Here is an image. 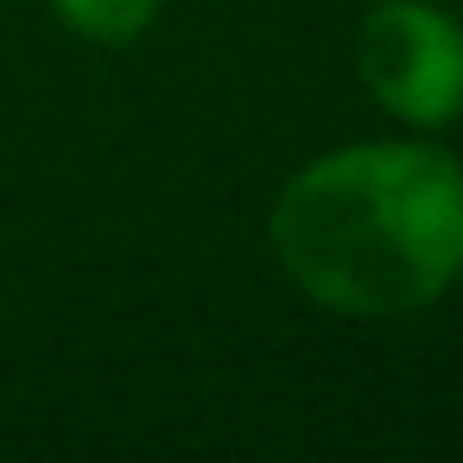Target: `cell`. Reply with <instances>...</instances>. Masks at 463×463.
<instances>
[{"instance_id": "2", "label": "cell", "mask_w": 463, "mask_h": 463, "mask_svg": "<svg viewBox=\"0 0 463 463\" xmlns=\"http://www.w3.org/2000/svg\"><path fill=\"white\" fill-rule=\"evenodd\" d=\"M362 83L381 109L444 128L463 109V33L419 0H387L362 20Z\"/></svg>"}, {"instance_id": "1", "label": "cell", "mask_w": 463, "mask_h": 463, "mask_svg": "<svg viewBox=\"0 0 463 463\" xmlns=\"http://www.w3.org/2000/svg\"><path fill=\"white\" fill-rule=\"evenodd\" d=\"M292 286L343 317L425 311L463 273V165L431 146H349L273 203Z\"/></svg>"}, {"instance_id": "3", "label": "cell", "mask_w": 463, "mask_h": 463, "mask_svg": "<svg viewBox=\"0 0 463 463\" xmlns=\"http://www.w3.org/2000/svg\"><path fill=\"white\" fill-rule=\"evenodd\" d=\"M52 7H58V20L77 26L83 39H96V45H128V39H140V33L153 26L159 0H52Z\"/></svg>"}]
</instances>
